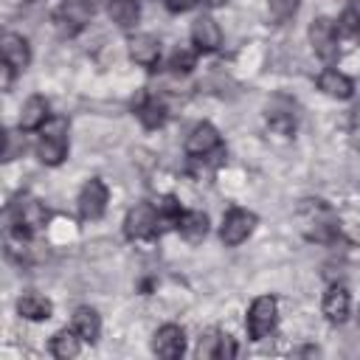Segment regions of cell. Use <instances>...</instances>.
Returning a JSON list of instances; mask_svg holds the SVG:
<instances>
[{"instance_id": "obj_33", "label": "cell", "mask_w": 360, "mask_h": 360, "mask_svg": "<svg viewBox=\"0 0 360 360\" xmlns=\"http://www.w3.org/2000/svg\"><path fill=\"white\" fill-rule=\"evenodd\" d=\"M194 3H197V0H166V6H169L172 11H188Z\"/></svg>"}, {"instance_id": "obj_30", "label": "cell", "mask_w": 360, "mask_h": 360, "mask_svg": "<svg viewBox=\"0 0 360 360\" xmlns=\"http://www.w3.org/2000/svg\"><path fill=\"white\" fill-rule=\"evenodd\" d=\"M233 354H236V340L222 332V338H219V354H217V357H219V360H222V357L228 360V357H233Z\"/></svg>"}, {"instance_id": "obj_22", "label": "cell", "mask_w": 360, "mask_h": 360, "mask_svg": "<svg viewBox=\"0 0 360 360\" xmlns=\"http://www.w3.org/2000/svg\"><path fill=\"white\" fill-rule=\"evenodd\" d=\"M73 329L79 332V338L84 343H96L98 335H101V318L93 307H79L73 312Z\"/></svg>"}, {"instance_id": "obj_20", "label": "cell", "mask_w": 360, "mask_h": 360, "mask_svg": "<svg viewBox=\"0 0 360 360\" xmlns=\"http://www.w3.org/2000/svg\"><path fill=\"white\" fill-rule=\"evenodd\" d=\"M17 312H20V318H25V321H48L51 312H53V307H51V301H48L45 295H39V292H25V295L17 298Z\"/></svg>"}, {"instance_id": "obj_12", "label": "cell", "mask_w": 360, "mask_h": 360, "mask_svg": "<svg viewBox=\"0 0 360 360\" xmlns=\"http://www.w3.org/2000/svg\"><path fill=\"white\" fill-rule=\"evenodd\" d=\"M127 48H129V59L141 68H155L160 59V39L155 34H146V31L132 34Z\"/></svg>"}, {"instance_id": "obj_13", "label": "cell", "mask_w": 360, "mask_h": 360, "mask_svg": "<svg viewBox=\"0 0 360 360\" xmlns=\"http://www.w3.org/2000/svg\"><path fill=\"white\" fill-rule=\"evenodd\" d=\"M264 118H267L270 132H276V135H292V129H295V107H292V101L284 98V96H276V98L267 104Z\"/></svg>"}, {"instance_id": "obj_29", "label": "cell", "mask_w": 360, "mask_h": 360, "mask_svg": "<svg viewBox=\"0 0 360 360\" xmlns=\"http://www.w3.org/2000/svg\"><path fill=\"white\" fill-rule=\"evenodd\" d=\"M25 152V141H22V129L20 132H6V149H3V160H14L17 155Z\"/></svg>"}, {"instance_id": "obj_25", "label": "cell", "mask_w": 360, "mask_h": 360, "mask_svg": "<svg viewBox=\"0 0 360 360\" xmlns=\"http://www.w3.org/2000/svg\"><path fill=\"white\" fill-rule=\"evenodd\" d=\"M335 28H338V37H343V39L360 37V8H357V6H346V8L338 14Z\"/></svg>"}, {"instance_id": "obj_1", "label": "cell", "mask_w": 360, "mask_h": 360, "mask_svg": "<svg viewBox=\"0 0 360 360\" xmlns=\"http://www.w3.org/2000/svg\"><path fill=\"white\" fill-rule=\"evenodd\" d=\"M295 222H298V231L309 242H318V245H329L340 233V222H338L335 208L329 202L318 200V197H307V200L298 202Z\"/></svg>"}, {"instance_id": "obj_28", "label": "cell", "mask_w": 360, "mask_h": 360, "mask_svg": "<svg viewBox=\"0 0 360 360\" xmlns=\"http://www.w3.org/2000/svg\"><path fill=\"white\" fill-rule=\"evenodd\" d=\"M169 68H172V73H188L194 68V53L186 48H177L169 59Z\"/></svg>"}, {"instance_id": "obj_27", "label": "cell", "mask_w": 360, "mask_h": 360, "mask_svg": "<svg viewBox=\"0 0 360 360\" xmlns=\"http://www.w3.org/2000/svg\"><path fill=\"white\" fill-rule=\"evenodd\" d=\"M219 338H222V332H217V329H208V332L200 338L197 354H200V357H217V354H219Z\"/></svg>"}, {"instance_id": "obj_32", "label": "cell", "mask_w": 360, "mask_h": 360, "mask_svg": "<svg viewBox=\"0 0 360 360\" xmlns=\"http://www.w3.org/2000/svg\"><path fill=\"white\" fill-rule=\"evenodd\" d=\"M0 70H3V82H0V87H3V90H8V87H11V79H14V73H17V70H14L11 65H6V62H3V68H0Z\"/></svg>"}, {"instance_id": "obj_23", "label": "cell", "mask_w": 360, "mask_h": 360, "mask_svg": "<svg viewBox=\"0 0 360 360\" xmlns=\"http://www.w3.org/2000/svg\"><path fill=\"white\" fill-rule=\"evenodd\" d=\"M82 338L76 329H59L53 338H51V354L59 357V360H70V357H79L82 354Z\"/></svg>"}, {"instance_id": "obj_4", "label": "cell", "mask_w": 360, "mask_h": 360, "mask_svg": "<svg viewBox=\"0 0 360 360\" xmlns=\"http://www.w3.org/2000/svg\"><path fill=\"white\" fill-rule=\"evenodd\" d=\"M158 231H160V219H158L155 202H135L127 211V217H124V233H127V239H132V242L152 239Z\"/></svg>"}, {"instance_id": "obj_31", "label": "cell", "mask_w": 360, "mask_h": 360, "mask_svg": "<svg viewBox=\"0 0 360 360\" xmlns=\"http://www.w3.org/2000/svg\"><path fill=\"white\" fill-rule=\"evenodd\" d=\"M352 141H354V146L360 149V104L352 110Z\"/></svg>"}, {"instance_id": "obj_5", "label": "cell", "mask_w": 360, "mask_h": 360, "mask_svg": "<svg viewBox=\"0 0 360 360\" xmlns=\"http://www.w3.org/2000/svg\"><path fill=\"white\" fill-rule=\"evenodd\" d=\"M307 34H309V45H312V51H315L318 59H323L326 65H332L340 56V45H338L340 37H338V28H335V22L329 17L312 20Z\"/></svg>"}, {"instance_id": "obj_24", "label": "cell", "mask_w": 360, "mask_h": 360, "mask_svg": "<svg viewBox=\"0 0 360 360\" xmlns=\"http://www.w3.org/2000/svg\"><path fill=\"white\" fill-rule=\"evenodd\" d=\"M107 14L118 28H135L138 17H141V8H138V0H110Z\"/></svg>"}, {"instance_id": "obj_3", "label": "cell", "mask_w": 360, "mask_h": 360, "mask_svg": "<svg viewBox=\"0 0 360 360\" xmlns=\"http://www.w3.org/2000/svg\"><path fill=\"white\" fill-rule=\"evenodd\" d=\"M276 321H278V304L273 295H259L253 298L250 309H248V318H245V326H248V335L250 340H264L273 335L276 329Z\"/></svg>"}, {"instance_id": "obj_7", "label": "cell", "mask_w": 360, "mask_h": 360, "mask_svg": "<svg viewBox=\"0 0 360 360\" xmlns=\"http://www.w3.org/2000/svg\"><path fill=\"white\" fill-rule=\"evenodd\" d=\"M107 200H110V191H107L104 180H101V177H90V180L82 186L79 200H76L79 217H82V219H87V222L98 219V217L107 211Z\"/></svg>"}, {"instance_id": "obj_16", "label": "cell", "mask_w": 360, "mask_h": 360, "mask_svg": "<svg viewBox=\"0 0 360 360\" xmlns=\"http://www.w3.org/2000/svg\"><path fill=\"white\" fill-rule=\"evenodd\" d=\"M323 315L326 321L332 323H343L349 318V309H352V298H349V290L343 284H332L326 292H323Z\"/></svg>"}, {"instance_id": "obj_18", "label": "cell", "mask_w": 360, "mask_h": 360, "mask_svg": "<svg viewBox=\"0 0 360 360\" xmlns=\"http://www.w3.org/2000/svg\"><path fill=\"white\" fill-rule=\"evenodd\" d=\"M37 158L45 166H59L68 158V135H53V132H42L37 141Z\"/></svg>"}, {"instance_id": "obj_8", "label": "cell", "mask_w": 360, "mask_h": 360, "mask_svg": "<svg viewBox=\"0 0 360 360\" xmlns=\"http://www.w3.org/2000/svg\"><path fill=\"white\" fill-rule=\"evenodd\" d=\"M183 149H186V155H188V158H194V160H205L211 152H217V149H219V132H217V127H214V124H208V121L194 124V127H191V132L186 135Z\"/></svg>"}, {"instance_id": "obj_14", "label": "cell", "mask_w": 360, "mask_h": 360, "mask_svg": "<svg viewBox=\"0 0 360 360\" xmlns=\"http://www.w3.org/2000/svg\"><path fill=\"white\" fill-rule=\"evenodd\" d=\"M0 48H3V62L11 65L17 73L31 65V45H28V39L22 34H14V31L3 34Z\"/></svg>"}, {"instance_id": "obj_10", "label": "cell", "mask_w": 360, "mask_h": 360, "mask_svg": "<svg viewBox=\"0 0 360 360\" xmlns=\"http://www.w3.org/2000/svg\"><path fill=\"white\" fill-rule=\"evenodd\" d=\"M152 352L158 357H166V360L180 357L186 352V332H183V326H177V323L160 326L155 332V338H152Z\"/></svg>"}, {"instance_id": "obj_34", "label": "cell", "mask_w": 360, "mask_h": 360, "mask_svg": "<svg viewBox=\"0 0 360 360\" xmlns=\"http://www.w3.org/2000/svg\"><path fill=\"white\" fill-rule=\"evenodd\" d=\"M205 3H208V6H211V8H219V6H225V3H228V0H205Z\"/></svg>"}, {"instance_id": "obj_15", "label": "cell", "mask_w": 360, "mask_h": 360, "mask_svg": "<svg viewBox=\"0 0 360 360\" xmlns=\"http://www.w3.org/2000/svg\"><path fill=\"white\" fill-rule=\"evenodd\" d=\"M51 118V104L45 96H28L22 110H20V129L22 132H34V129H42L45 121Z\"/></svg>"}, {"instance_id": "obj_26", "label": "cell", "mask_w": 360, "mask_h": 360, "mask_svg": "<svg viewBox=\"0 0 360 360\" xmlns=\"http://www.w3.org/2000/svg\"><path fill=\"white\" fill-rule=\"evenodd\" d=\"M298 8H301V0H267V14L278 25L290 22L298 14Z\"/></svg>"}, {"instance_id": "obj_11", "label": "cell", "mask_w": 360, "mask_h": 360, "mask_svg": "<svg viewBox=\"0 0 360 360\" xmlns=\"http://www.w3.org/2000/svg\"><path fill=\"white\" fill-rule=\"evenodd\" d=\"M96 6L93 0H68L59 11H56V25L65 31V34H76L79 28H84L93 17Z\"/></svg>"}, {"instance_id": "obj_19", "label": "cell", "mask_w": 360, "mask_h": 360, "mask_svg": "<svg viewBox=\"0 0 360 360\" xmlns=\"http://www.w3.org/2000/svg\"><path fill=\"white\" fill-rule=\"evenodd\" d=\"M135 115L141 118V124L146 127V129H160L163 124H166V104H163V98H158V96H141L138 98V104H135Z\"/></svg>"}, {"instance_id": "obj_21", "label": "cell", "mask_w": 360, "mask_h": 360, "mask_svg": "<svg viewBox=\"0 0 360 360\" xmlns=\"http://www.w3.org/2000/svg\"><path fill=\"white\" fill-rule=\"evenodd\" d=\"M177 231H180V236H183L186 242L197 245V242H202L205 233H208V217H205L202 211H183V214H180V222H177Z\"/></svg>"}, {"instance_id": "obj_2", "label": "cell", "mask_w": 360, "mask_h": 360, "mask_svg": "<svg viewBox=\"0 0 360 360\" xmlns=\"http://www.w3.org/2000/svg\"><path fill=\"white\" fill-rule=\"evenodd\" d=\"M8 219H11V228L22 231V233H37L45 228L48 222V208L45 202H39L37 197L31 194H20L11 205H8Z\"/></svg>"}, {"instance_id": "obj_9", "label": "cell", "mask_w": 360, "mask_h": 360, "mask_svg": "<svg viewBox=\"0 0 360 360\" xmlns=\"http://www.w3.org/2000/svg\"><path fill=\"white\" fill-rule=\"evenodd\" d=\"M191 42L202 53L219 51V45H222V28H219V22L211 14L194 17V22H191Z\"/></svg>"}, {"instance_id": "obj_17", "label": "cell", "mask_w": 360, "mask_h": 360, "mask_svg": "<svg viewBox=\"0 0 360 360\" xmlns=\"http://www.w3.org/2000/svg\"><path fill=\"white\" fill-rule=\"evenodd\" d=\"M318 90H321L323 96H329V98L343 101V98H352L354 84H352V79H349L346 73H340V70H335V68H326V70L318 76Z\"/></svg>"}, {"instance_id": "obj_6", "label": "cell", "mask_w": 360, "mask_h": 360, "mask_svg": "<svg viewBox=\"0 0 360 360\" xmlns=\"http://www.w3.org/2000/svg\"><path fill=\"white\" fill-rule=\"evenodd\" d=\"M256 228V214L248 211V208H231L225 217H222V225H219V239L222 245L228 248H236L242 245Z\"/></svg>"}]
</instances>
